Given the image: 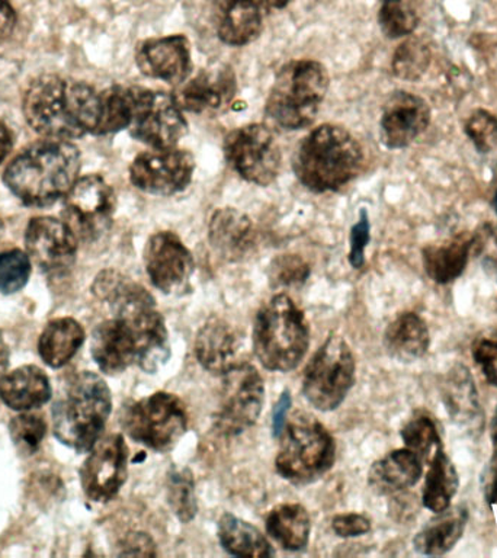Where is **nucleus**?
Masks as SVG:
<instances>
[{
    "mask_svg": "<svg viewBox=\"0 0 497 558\" xmlns=\"http://www.w3.org/2000/svg\"><path fill=\"white\" fill-rule=\"evenodd\" d=\"M92 291L113 314L92 333L90 353L105 374L124 373L138 365L157 373L170 356L169 333L146 288L118 270H102Z\"/></svg>",
    "mask_w": 497,
    "mask_h": 558,
    "instance_id": "f257e3e1",
    "label": "nucleus"
},
{
    "mask_svg": "<svg viewBox=\"0 0 497 558\" xmlns=\"http://www.w3.org/2000/svg\"><path fill=\"white\" fill-rule=\"evenodd\" d=\"M22 112L31 130L43 138L72 142L96 134L100 92L86 82L41 74L25 90Z\"/></svg>",
    "mask_w": 497,
    "mask_h": 558,
    "instance_id": "f03ea898",
    "label": "nucleus"
},
{
    "mask_svg": "<svg viewBox=\"0 0 497 558\" xmlns=\"http://www.w3.org/2000/svg\"><path fill=\"white\" fill-rule=\"evenodd\" d=\"M82 155L76 144L43 138L8 165L3 183L25 207H51L65 198L81 178Z\"/></svg>",
    "mask_w": 497,
    "mask_h": 558,
    "instance_id": "7ed1b4c3",
    "label": "nucleus"
},
{
    "mask_svg": "<svg viewBox=\"0 0 497 558\" xmlns=\"http://www.w3.org/2000/svg\"><path fill=\"white\" fill-rule=\"evenodd\" d=\"M364 150L343 126L323 124L305 135L292 159L296 179L307 190L339 191L361 172Z\"/></svg>",
    "mask_w": 497,
    "mask_h": 558,
    "instance_id": "20e7f679",
    "label": "nucleus"
},
{
    "mask_svg": "<svg viewBox=\"0 0 497 558\" xmlns=\"http://www.w3.org/2000/svg\"><path fill=\"white\" fill-rule=\"evenodd\" d=\"M111 410V391L100 375L90 371L74 375L52 404L56 438L74 451H90L102 435Z\"/></svg>",
    "mask_w": 497,
    "mask_h": 558,
    "instance_id": "39448f33",
    "label": "nucleus"
},
{
    "mask_svg": "<svg viewBox=\"0 0 497 558\" xmlns=\"http://www.w3.org/2000/svg\"><path fill=\"white\" fill-rule=\"evenodd\" d=\"M329 73L318 61H290L275 76L266 100V117L283 130L312 125L329 90Z\"/></svg>",
    "mask_w": 497,
    "mask_h": 558,
    "instance_id": "423d86ee",
    "label": "nucleus"
},
{
    "mask_svg": "<svg viewBox=\"0 0 497 558\" xmlns=\"http://www.w3.org/2000/svg\"><path fill=\"white\" fill-rule=\"evenodd\" d=\"M308 323L286 294L275 295L256 314L253 351L266 369L288 373L307 352Z\"/></svg>",
    "mask_w": 497,
    "mask_h": 558,
    "instance_id": "0eeeda50",
    "label": "nucleus"
},
{
    "mask_svg": "<svg viewBox=\"0 0 497 558\" xmlns=\"http://www.w3.org/2000/svg\"><path fill=\"white\" fill-rule=\"evenodd\" d=\"M275 466L295 484L313 482L335 464L336 444L329 430L312 416L300 414L283 426Z\"/></svg>",
    "mask_w": 497,
    "mask_h": 558,
    "instance_id": "6e6552de",
    "label": "nucleus"
},
{
    "mask_svg": "<svg viewBox=\"0 0 497 558\" xmlns=\"http://www.w3.org/2000/svg\"><path fill=\"white\" fill-rule=\"evenodd\" d=\"M121 423L135 442L166 452L185 435L187 414L177 396L159 391L129 405Z\"/></svg>",
    "mask_w": 497,
    "mask_h": 558,
    "instance_id": "1a4fd4ad",
    "label": "nucleus"
},
{
    "mask_svg": "<svg viewBox=\"0 0 497 558\" xmlns=\"http://www.w3.org/2000/svg\"><path fill=\"white\" fill-rule=\"evenodd\" d=\"M355 381V357L340 336H330L305 368V399L322 412L338 408Z\"/></svg>",
    "mask_w": 497,
    "mask_h": 558,
    "instance_id": "9d476101",
    "label": "nucleus"
},
{
    "mask_svg": "<svg viewBox=\"0 0 497 558\" xmlns=\"http://www.w3.org/2000/svg\"><path fill=\"white\" fill-rule=\"evenodd\" d=\"M225 157L231 169L244 181L268 186L281 170V148L266 125L239 126L225 138Z\"/></svg>",
    "mask_w": 497,
    "mask_h": 558,
    "instance_id": "9b49d317",
    "label": "nucleus"
},
{
    "mask_svg": "<svg viewBox=\"0 0 497 558\" xmlns=\"http://www.w3.org/2000/svg\"><path fill=\"white\" fill-rule=\"evenodd\" d=\"M129 131L151 148L177 147L187 133V122L173 95L135 86Z\"/></svg>",
    "mask_w": 497,
    "mask_h": 558,
    "instance_id": "f8f14e48",
    "label": "nucleus"
},
{
    "mask_svg": "<svg viewBox=\"0 0 497 558\" xmlns=\"http://www.w3.org/2000/svg\"><path fill=\"white\" fill-rule=\"evenodd\" d=\"M265 403L264 379L255 366L242 362L222 375L216 427L222 435L242 434L255 425Z\"/></svg>",
    "mask_w": 497,
    "mask_h": 558,
    "instance_id": "ddd939ff",
    "label": "nucleus"
},
{
    "mask_svg": "<svg viewBox=\"0 0 497 558\" xmlns=\"http://www.w3.org/2000/svg\"><path fill=\"white\" fill-rule=\"evenodd\" d=\"M116 207L111 185L100 174H86L65 195L63 217L78 240L95 242L111 229Z\"/></svg>",
    "mask_w": 497,
    "mask_h": 558,
    "instance_id": "4468645a",
    "label": "nucleus"
},
{
    "mask_svg": "<svg viewBox=\"0 0 497 558\" xmlns=\"http://www.w3.org/2000/svg\"><path fill=\"white\" fill-rule=\"evenodd\" d=\"M195 157L183 148H151L130 165V182L137 190L170 196L186 190L194 178Z\"/></svg>",
    "mask_w": 497,
    "mask_h": 558,
    "instance_id": "2eb2a0df",
    "label": "nucleus"
},
{
    "mask_svg": "<svg viewBox=\"0 0 497 558\" xmlns=\"http://www.w3.org/2000/svg\"><path fill=\"white\" fill-rule=\"evenodd\" d=\"M83 462L81 483L87 499L107 504L121 490L129 471V448L121 435L98 440Z\"/></svg>",
    "mask_w": 497,
    "mask_h": 558,
    "instance_id": "dca6fc26",
    "label": "nucleus"
},
{
    "mask_svg": "<svg viewBox=\"0 0 497 558\" xmlns=\"http://www.w3.org/2000/svg\"><path fill=\"white\" fill-rule=\"evenodd\" d=\"M25 247L31 260L44 272H65L74 265L78 239L68 222L50 216L31 218L25 230Z\"/></svg>",
    "mask_w": 497,
    "mask_h": 558,
    "instance_id": "f3484780",
    "label": "nucleus"
},
{
    "mask_svg": "<svg viewBox=\"0 0 497 558\" xmlns=\"http://www.w3.org/2000/svg\"><path fill=\"white\" fill-rule=\"evenodd\" d=\"M148 279L165 294L185 290L194 272L190 248L173 231H159L147 240L143 252Z\"/></svg>",
    "mask_w": 497,
    "mask_h": 558,
    "instance_id": "a211bd4d",
    "label": "nucleus"
},
{
    "mask_svg": "<svg viewBox=\"0 0 497 558\" xmlns=\"http://www.w3.org/2000/svg\"><path fill=\"white\" fill-rule=\"evenodd\" d=\"M135 64L144 76L179 86L192 73V51L185 35L144 39L135 48Z\"/></svg>",
    "mask_w": 497,
    "mask_h": 558,
    "instance_id": "6ab92c4d",
    "label": "nucleus"
},
{
    "mask_svg": "<svg viewBox=\"0 0 497 558\" xmlns=\"http://www.w3.org/2000/svg\"><path fill=\"white\" fill-rule=\"evenodd\" d=\"M431 124V108L421 96L397 90L386 100L379 120L384 146L400 150L421 137Z\"/></svg>",
    "mask_w": 497,
    "mask_h": 558,
    "instance_id": "aec40b11",
    "label": "nucleus"
},
{
    "mask_svg": "<svg viewBox=\"0 0 497 558\" xmlns=\"http://www.w3.org/2000/svg\"><path fill=\"white\" fill-rule=\"evenodd\" d=\"M238 92L233 69L229 65L201 70L179 85L174 99L182 111L216 113L229 107Z\"/></svg>",
    "mask_w": 497,
    "mask_h": 558,
    "instance_id": "412c9836",
    "label": "nucleus"
},
{
    "mask_svg": "<svg viewBox=\"0 0 497 558\" xmlns=\"http://www.w3.org/2000/svg\"><path fill=\"white\" fill-rule=\"evenodd\" d=\"M268 9L266 0H213L214 33L227 46H247L260 37Z\"/></svg>",
    "mask_w": 497,
    "mask_h": 558,
    "instance_id": "4be33fe9",
    "label": "nucleus"
},
{
    "mask_svg": "<svg viewBox=\"0 0 497 558\" xmlns=\"http://www.w3.org/2000/svg\"><path fill=\"white\" fill-rule=\"evenodd\" d=\"M440 400L448 416L470 432L482 430L483 410L473 375L464 364L452 365L440 383Z\"/></svg>",
    "mask_w": 497,
    "mask_h": 558,
    "instance_id": "5701e85b",
    "label": "nucleus"
},
{
    "mask_svg": "<svg viewBox=\"0 0 497 558\" xmlns=\"http://www.w3.org/2000/svg\"><path fill=\"white\" fill-rule=\"evenodd\" d=\"M238 331L220 317H211L201 327L195 340L196 360L208 373L225 375L227 371L242 364L240 360Z\"/></svg>",
    "mask_w": 497,
    "mask_h": 558,
    "instance_id": "b1692460",
    "label": "nucleus"
},
{
    "mask_svg": "<svg viewBox=\"0 0 497 558\" xmlns=\"http://www.w3.org/2000/svg\"><path fill=\"white\" fill-rule=\"evenodd\" d=\"M208 239L214 251L229 262H240L251 255L256 244L251 218L235 208H218L208 226Z\"/></svg>",
    "mask_w": 497,
    "mask_h": 558,
    "instance_id": "393cba45",
    "label": "nucleus"
},
{
    "mask_svg": "<svg viewBox=\"0 0 497 558\" xmlns=\"http://www.w3.org/2000/svg\"><path fill=\"white\" fill-rule=\"evenodd\" d=\"M51 396L50 379L38 366H21L0 378V399L16 412L41 408Z\"/></svg>",
    "mask_w": 497,
    "mask_h": 558,
    "instance_id": "a878e982",
    "label": "nucleus"
},
{
    "mask_svg": "<svg viewBox=\"0 0 497 558\" xmlns=\"http://www.w3.org/2000/svg\"><path fill=\"white\" fill-rule=\"evenodd\" d=\"M471 253H473V234H457L451 239L423 247V268L432 281L439 286H447L464 272Z\"/></svg>",
    "mask_w": 497,
    "mask_h": 558,
    "instance_id": "bb28decb",
    "label": "nucleus"
},
{
    "mask_svg": "<svg viewBox=\"0 0 497 558\" xmlns=\"http://www.w3.org/2000/svg\"><path fill=\"white\" fill-rule=\"evenodd\" d=\"M422 475V458L412 449L401 448L388 452L371 465L368 483L378 495H396L414 486Z\"/></svg>",
    "mask_w": 497,
    "mask_h": 558,
    "instance_id": "cd10ccee",
    "label": "nucleus"
},
{
    "mask_svg": "<svg viewBox=\"0 0 497 558\" xmlns=\"http://www.w3.org/2000/svg\"><path fill=\"white\" fill-rule=\"evenodd\" d=\"M384 347L397 361L421 360L431 347V333L426 322L416 313L399 314L384 333Z\"/></svg>",
    "mask_w": 497,
    "mask_h": 558,
    "instance_id": "c85d7f7f",
    "label": "nucleus"
},
{
    "mask_svg": "<svg viewBox=\"0 0 497 558\" xmlns=\"http://www.w3.org/2000/svg\"><path fill=\"white\" fill-rule=\"evenodd\" d=\"M436 514L438 518L432 519L414 536L413 547L422 556H444L451 551L464 535L466 521H469V512L465 508L457 506Z\"/></svg>",
    "mask_w": 497,
    "mask_h": 558,
    "instance_id": "c756f323",
    "label": "nucleus"
},
{
    "mask_svg": "<svg viewBox=\"0 0 497 558\" xmlns=\"http://www.w3.org/2000/svg\"><path fill=\"white\" fill-rule=\"evenodd\" d=\"M85 342V330L81 323L72 317L51 320L43 330L38 340V352L43 361L51 368H63Z\"/></svg>",
    "mask_w": 497,
    "mask_h": 558,
    "instance_id": "7c9ffc66",
    "label": "nucleus"
},
{
    "mask_svg": "<svg viewBox=\"0 0 497 558\" xmlns=\"http://www.w3.org/2000/svg\"><path fill=\"white\" fill-rule=\"evenodd\" d=\"M458 486H460V478H458L456 465L444 452L443 447L436 449L431 458L425 486H423V506L434 513L444 512L451 508V500L457 495Z\"/></svg>",
    "mask_w": 497,
    "mask_h": 558,
    "instance_id": "2f4dec72",
    "label": "nucleus"
},
{
    "mask_svg": "<svg viewBox=\"0 0 497 558\" xmlns=\"http://www.w3.org/2000/svg\"><path fill=\"white\" fill-rule=\"evenodd\" d=\"M312 522L307 510L300 505H279L266 518V531L288 551L307 547Z\"/></svg>",
    "mask_w": 497,
    "mask_h": 558,
    "instance_id": "473e14b6",
    "label": "nucleus"
},
{
    "mask_svg": "<svg viewBox=\"0 0 497 558\" xmlns=\"http://www.w3.org/2000/svg\"><path fill=\"white\" fill-rule=\"evenodd\" d=\"M218 538L231 556L272 557L275 554L268 539L256 526L231 513L222 514L218 522Z\"/></svg>",
    "mask_w": 497,
    "mask_h": 558,
    "instance_id": "72a5a7b5",
    "label": "nucleus"
},
{
    "mask_svg": "<svg viewBox=\"0 0 497 558\" xmlns=\"http://www.w3.org/2000/svg\"><path fill=\"white\" fill-rule=\"evenodd\" d=\"M134 98L135 86L113 85L100 92V120L95 135L129 130Z\"/></svg>",
    "mask_w": 497,
    "mask_h": 558,
    "instance_id": "f704fd0d",
    "label": "nucleus"
},
{
    "mask_svg": "<svg viewBox=\"0 0 497 558\" xmlns=\"http://www.w3.org/2000/svg\"><path fill=\"white\" fill-rule=\"evenodd\" d=\"M431 60L429 43L421 37H410L397 47L392 56V74L405 82L421 81L429 70Z\"/></svg>",
    "mask_w": 497,
    "mask_h": 558,
    "instance_id": "c9c22d12",
    "label": "nucleus"
},
{
    "mask_svg": "<svg viewBox=\"0 0 497 558\" xmlns=\"http://www.w3.org/2000/svg\"><path fill=\"white\" fill-rule=\"evenodd\" d=\"M168 501L179 521L187 523L195 518L198 506H196L194 477L190 470H170Z\"/></svg>",
    "mask_w": 497,
    "mask_h": 558,
    "instance_id": "e433bc0d",
    "label": "nucleus"
},
{
    "mask_svg": "<svg viewBox=\"0 0 497 558\" xmlns=\"http://www.w3.org/2000/svg\"><path fill=\"white\" fill-rule=\"evenodd\" d=\"M401 439H403L405 448L412 449L421 458H427L429 453L443 447L438 427H436L434 418L427 414H416L410 418L401 429Z\"/></svg>",
    "mask_w": 497,
    "mask_h": 558,
    "instance_id": "4c0bfd02",
    "label": "nucleus"
},
{
    "mask_svg": "<svg viewBox=\"0 0 497 558\" xmlns=\"http://www.w3.org/2000/svg\"><path fill=\"white\" fill-rule=\"evenodd\" d=\"M33 272V260L21 248L0 252V292L15 294L28 283Z\"/></svg>",
    "mask_w": 497,
    "mask_h": 558,
    "instance_id": "58836bf2",
    "label": "nucleus"
},
{
    "mask_svg": "<svg viewBox=\"0 0 497 558\" xmlns=\"http://www.w3.org/2000/svg\"><path fill=\"white\" fill-rule=\"evenodd\" d=\"M46 434V422L38 414H20L9 423V435H11L12 442L24 456H33L37 452Z\"/></svg>",
    "mask_w": 497,
    "mask_h": 558,
    "instance_id": "ea45409f",
    "label": "nucleus"
},
{
    "mask_svg": "<svg viewBox=\"0 0 497 558\" xmlns=\"http://www.w3.org/2000/svg\"><path fill=\"white\" fill-rule=\"evenodd\" d=\"M464 133L482 155L497 153V118L486 109H475L464 125Z\"/></svg>",
    "mask_w": 497,
    "mask_h": 558,
    "instance_id": "a19ab883",
    "label": "nucleus"
},
{
    "mask_svg": "<svg viewBox=\"0 0 497 558\" xmlns=\"http://www.w3.org/2000/svg\"><path fill=\"white\" fill-rule=\"evenodd\" d=\"M378 22L384 35L396 39L413 34L417 26V15L413 9L401 3V0H395V2H383Z\"/></svg>",
    "mask_w": 497,
    "mask_h": 558,
    "instance_id": "79ce46f5",
    "label": "nucleus"
},
{
    "mask_svg": "<svg viewBox=\"0 0 497 558\" xmlns=\"http://www.w3.org/2000/svg\"><path fill=\"white\" fill-rule=\"evenodd\" d=\"M473 360L488 384L497 387V331L486 330L474 339Z\"/></svg>",
    "mask_w": 497,
    "mask_h": 558,
    "instance_id": "37998d69",
    "label": "nucleus"
},
{
    "mask_svg": "<svg viewBox=\"0 0 497 558\" xmlns=\"http://www.w3.org/2000/svg\"><path fill=\"white\" fill-rule=\"evenodd\" d=\"M307 262L296 255H282L270 264V281L275 286H299L308 278Z\"/></svg>",
    "mask_w": 497,
    "mask_h": 558,
    "instance_id": "c03bdc74",
    "label": "nucleus"
},
{
    "mask_svg": "<svg viewBox=\"0 0 497 558\" xmlns=\"http://www.w3.org/2000/svg\"><path fill=\"white\" fill-rule=\"evenodd\" d=\"M473 253L497 281V225L486 222L473 234Z\"/></svg>",
    "mask_w": 497,
    "mask_h": 558,
    "instance_id": "a18cd8bd",
    "label": "nucleus"
},
{
    "mask_svg": "<svg viewBox=\"0 0 497 558\" xmlns=\"http://www.w3.org/2000/svg\"><path fill=\"white\" fill-rule=\"evenodd\" d=\"M371 239V225L368 213L365 208L361 209L360 218L351 230V246H349V264L352 268L361 269L365 264V248Z\"/></svg>",
    "mask_w": 497,
    "mask_h": 558,
    "instance_id": "49530a36",
    "label": "nucleus"
},
{
    "mask_svg": "<svg viewBox=\"0 0 497 558\" xmlns=\"http://www.w3.org/2000/svg\"><path fill=\"white\" fill-rule=\"evenodd\" d=\"M331 530L342 538H355V536L368 534L371 521L360 513L338 514L331 521Z\"/></svg>",
    "mask_w": 497,
    "mask_h": 558,
    "instance_id": "de8ad7c7",
    "label": "nucleus"
},
{
    "mask_svg": "<svg viewBox=\"0 0 497 558\" xmlns=\"http://www.w3.org/2000/svg\"><path fill=\"white\" fill-rule=\"evenodd\" d=\"M493 453L483 474L484 499L497 508V409L492 421Z\"/></svg>",
    "mask_w": 497,
    "mask_h": 558,
    "instance_id": "09e8293b",
    "label": "nucleus"
},
{
    "mask_svg": "<svg viewBox=\"0 0 497 558\" xmlns=\"http://www.w3.org/2000/svg\"><path fill=\"white\" fill-rule=\"evenodd\" d=\"M120 556H156V544L144 532H131L121 541Z\"/></svg>",
    "mask_w": 497,
    "mask_h": 558,
    "instance_id": "8fccbe9b",
    "label": "nucleus"
},
{
    "mask_svg": "<svg viewBox=\"0 0 497 558\" xmlns=\"http://www.w3.org/2000/svg\"><path fill=\"white\" fill-rule=\"evenodd\" d=\"M290 391H283L272 410V434L275 438H278V436L282 434L283 426H286L288 412H290Z\"/></svg>",
    "mask_w": 497,
    "mask_h": 558,
    "instance_id": "3c124183",
    "label": "nucleus"
},
{
    "mask_svg": "<svg viewBox=\"0 0 497 558\" xmlns=\"http://www.w3.org/2000/svg\"><path fill=\"white\" fill-rule=\"evenodd\" d=\"M16 24L17 15L11 0H0V41L11 37Z\"/></svg>",
    "mask_w": 497,
    "mask_h": 558,
    "instance_id": "603ef678",
    "label": "nucleus"
},
{
    "mask_svg": "<svg viewBox=\"0 0 497 558\" xmlns=\"http://www.w3.org/2000/svg\"><path fill=\"white\" fill-rule=\"evenodd\" d=\"M13 147V137L11 131H9L7 124L0 121V165L7 160L9 153Z\"/></svg>",
    "mask_w": 497,
    "mask_h": 558,
    "instance_id": "864d4df0",
    "label": "nucleus"
},
{
    "mask_svg": "<svg viewBox=\"0 0 497 558\" xmlns=\"http://www.w3.org/2000/svg\"><path fill=\"white\" fill-rule=\"evenodd\" d=\"M9 364V349L2 336H0V377H3L4 371H7Z\"/></svg>",
    "mask_w": 497,
    "mask_h": 558,
    "instance_id": "5fc2aeb1",
    "label": "nucleus"
},
{
    "mask_svg": "<svg viewBox=\"0 0 497 558\" xmlns=\"http://www.w3.org/2000/svg\"><path fill=\"white\" fill-rule=\"evenodd\" d=\"M291 2H292V0H266V3H268V7L275 8V9L286 8Z\"/></svg>",
    "mask_w": 497,
    "mask_h": 558,
    "instance_id": "6e6d98bb",
    "label": "nucleus"
},
{
    "mask_svg": "<svg viewBox=\"0 0 497 558\" xmlns=\"http://www.w3.org/2000/svg\"><path fill=\"white\" fill-rule=\"evenodd\" d=\"M3 233H4V225H3V221L0 220V239H2Z\"/></svg>",
    "mask_w": 497,
    "mask_h": 558,
    "instance_id": "4d7b16f0",
    "label": "nucleus"
},
{
    "mask_svg": "<svg viewBox=\"0 0 497 558\" xmlns=\"http://www.w3.org/2000/svg\"><path fill=\"white\" fill-rule=\"evenodd\" d=\"M493 204H495V209H496V213H497V192H496V195H495V201H493Z\"/></svg>",
    "mask_w": 497,
    "mask_h": 558,
    "instance_id": "13d9d810",
    "label": "nucleus"
},
{
    "mask_svg": "<svg viewBox=\"0 0 497 558\" xmlns=\"http://www.w3.org/2000/svg\"><path fill=\"white\" fill-rule=\"evenodd\" d=\"M383 2H395V0H383Z\"/></svg>",
    "mask_w": 497,
    "mask_h": 558,
    "instance_id": "bf43d9fd",
    "label": "nucleus"
},
{
    "mask_svg": "<svg viewBox=\"0 0 497 558\" xmlns=\"http://www.w3.org/2000/svg\"><path fill=\"white\" fill-rule=\"evenodd\" d=\"M496 308H497V301H496Z\"/></svg>",
    "mask_w": 497,
    "mask_h": 558,
    "instance_id": "052dcab7",
    "label": "nucleus"
}]
</instances>
